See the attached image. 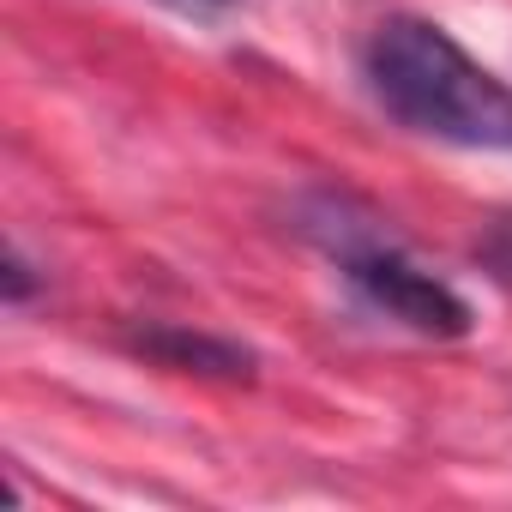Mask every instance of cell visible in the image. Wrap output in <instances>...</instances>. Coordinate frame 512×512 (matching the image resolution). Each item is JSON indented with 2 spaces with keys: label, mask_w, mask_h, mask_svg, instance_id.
Masks as SVG:
<instances>
[{
  "label": "cell",
  "mask_w": 512,
  "mask_h": 512,
  "mask_svg": "<svg viewBox=\"0 0 512 512\" xmlns=\"http://www.w3.org/2000/svg\"><path fill=\"white\" fill-rule=\"evenodd\" d=\"M338 266H344V278H350L386 320L410 326L416 338H464V332H470V302H464L452 284H440L434 272H422L392 235H380V241L344 253Z\"/></svg>",
  "instance_id": "2"
},
{
  "label": "cell",
  "mask_w": 512,
  "mask_h": 512,
  "mask_svg": "<svg viewBox=\"0 0 512 512\" xmlns=\"http://www.w3.org/2000/svg\"><path fill=\"white\" fill-rule=\"evenodd\" d=\"M151 7H169V13H181V19H205V25H217V19L247 13L253 0H151Z\"/></svg>",
  "instance_id": "5"
},
{
  "label": "cell",
  "mask_w": 512,
  "mask_h": 512,
  "mask_svg": "<svg viewBox=\"0 0 512 512\" xmlns=\"http://www.w3.org/2000/svg\"><path fill=\"white\" fill-rule=\"evenodd\" d=\"M7 302H13V308H25V302H31V260H25L19 247L7 253Z\"/></svg>",
  "instance_id": "6"
},
{
  "label": "cell",
  "mask_w": 512,
  "mask_h": 512,
  "mask_svg": "<svg viewBox=\"0 0 512 512\" xmlns=\"http://www.w3.org/2000/svg\"><path fill=\"white\" fill-rule=\"evenodd\" d=\"M133 350L163 362V368H181V374H217V380H247L253 374V350H241L229 338L187 332V326H145L133 338Z\"/></svg>",
  "instance_id": "3"
},
{
  "label": "cell",
  "mask_w": 512,
  "mask_h": 512,
  "mask_svg": "<svg viewBox=\"0 0 512 512\" xmlns=\"http://www.w3.org/2000/svg\"><path fill=\"white\" fill-rule=\"evenodd\" d=\"M362 79L374 103L422 139L464 151H512V85L488 73L434 19H380L362 43Z\"/></svg>",
  "instance_id": "1"
},
{
  "label": "cell",
  "mask_w": 512,
  "mask_h": 512,
  "mask_svg": "<svg viewBox=\"0 0 512 512\" xmlns=\"http://www.w3.org/2000/svg\"><path fill=\"white\" fill-rule=\"evenodd\" d=\"M476 260H482V272H494L500 284H512V211L488 217V229L476 235Z\"/></svg>",
  "instance_id": "4"
}]
</instances>
